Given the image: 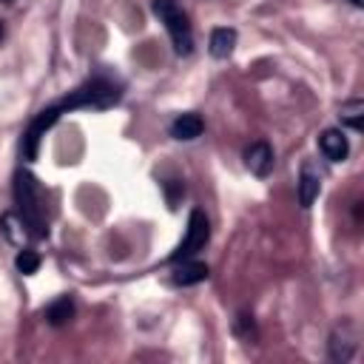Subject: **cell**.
<instances>
[{
    "label": "cell",
    "mask_w": 364,
    "mask_h": 364,
    "mask_svg": "<svg viewBox=\"0 0 364 364\" xmlns=\"http://www.w3.org/2000/svg\"><path fill=\"white\" fill-rule=\"evenodd\" d=\"M14 205H17V216L26 222V228L31 230L34 239H46L48 236V222H46V205H43V191L34 179L31 171L17 168L14 173Z\"/></svg>",
    "instance_id": "cell-1"
},
{
    "label": "cell",
    "mask_w": 364,
    "mask_h": 364,
    "mask_svg": "<svg viewBox=\"0 0 364 364\" xmlns=\"http://www.w3.org/2000/svg\"><path fill=\"white\" fill-rule=\"evenodd\" d=\"M122 100V82L114 80V77H105V74H97L91 80H85L80 88H74L68 97H63L60 102H54L60 108V114H68L74 108H94V111H102V108H111Z\"/></svg>",
    "instance_id": "cell-2"
},
{
    "label": "cell",
    "mask_w": 364,
    "mask_h": 364,
    "mask_svg": "<svg viewBox=\"0 0 364 364\" xmlns=\"http://www.w3.org/2000/svg\"><path fill=\"white\" fill-rule=\"evenodd\" d=\"M151 9H154V14L159 17V23L165 26V31H168V37H171V43H173V51H176L179 57H188V54L193 51V28H191L185 11H182L173 0H154Z\"/></svg>",
    "instance_id": "cell-3"
},
{
    "label": "cell",
    "mask_w": 364,
    "mask_h": 364,
    "mask_svg": "<svg viewBox=\"0 0 364 364\" xmlns=\"http://www.w3.org/2000/svg\"><path fill=\"white\" fill-rule=\"evenodd\" d=\"M208 239H210V222H208L205 210L193 208V210H191V216H188V230H185V239H182V242H179V247H176V250L168 256V264L182 262V259H191L193 253H199V250L208 245Z\"/></svg>",
    "instance_id": "cell-4"
},
{
    "label": "cell",
    "mask_w": 364,
    "mask_h": 364,
    "mask_svg": "<svg viewBox=\"0 0 364 364\" xmlns=\"http://www.w3.org/2000/svg\"><path fill=\"white\" fill-rule=\"evenodd\" d=\"M296 193H299V205L301 208H310L318 193H321V173H318V165L313 159H304L301 168H299V182H296Z\"/></svg>",
    "instance_id": "cell-5"
},
{
    "label": "cell",
    "mask_w": 364,
    "mask_h": 364,
    "mask_svg": "<svg viewBox=\"0 0 364 364\" xmlns=\"http://www.w3.org/2000/svg\"><path fill=\"white\" fill-rule=\"evenodd\" d=\"M355 347H358V341H355V333H353V327H350V324H341V327H336V330L330 333L327 353H330V358H333V361L347 364V361L355 355Z\"/></svg>",
    "instance_id": "cell-6"
},
{
    "label": "cell",
    "mask_w": 364,
    "mask_h": 364,
    "mask_svg": "<svg viewBox=\"0 0 364 364\" xmlns=\"http://www.w3.org/2000/svg\"><path fill=\"white\" fill-rule=\"evenodd\" d=\"M245 165H247V171H250L253 176L264 179V176L273 171V148H270L264 139L250 142V145L245 148Z\"/></svg>",
    "instance_id": "cell-7"
},
{
    "label": "cell",
    "mask_w": 364,
    "mask_h": 364,
    "mask_svg": "<svg viewBox=\"0 0 364 364\" xmlns=\"http://www.w3.org/2000/svg\"><path fill=\"white\" fill-rule=\"evenodd\" d=\"M318 151L330 162H344L347 154H350V142H347V136H344L341 128H324L318 134Z\"/></svg>",
    "instance_id": "cell-8"
},
{
    "label": "cell",
    "mask_w": 364,
    "mask_h": 364,
    "mask_svg": "<svg viewBox=\"0 0 364 364\" xmlns=\"http://www.w3.org/2000/svg\"><path fill=\"white\" fill-rule=\"evenodd\" d=\"M210 276V267L205 262H193V259H182V262H173V273H171V282L179 284V287H191V284H199Z\"/></svg>",
    "instance_id": "cell-9"
},
{
    "label": "cell",
    "mask_w": 364,
    "mask_h": 364,
    "mask_svg": "<svg viewBox=\"0 0 364 364\" xmlns=\"http://www.w3.org/2000/svg\"><path fill=\"white\" fill-rule=\"evenodd\" d=\"M168 131H171V136L179 139V142H193L196 136H202L205 122H202V117H199L196 111H185V114H179V117L171 122Z\"/></svg>",
    "instance_id": "cell-10"
},
{
    "label": "cell",
    "mask_w": 364,
    "mask_h": 364,
    "mask_svg": "<svg viewBox=\"0 0 364 364\" xmlns=\"http://www.w3.org/2000/svg\"><path fill=\"white\" fill-rule=\"evenodd\" d=\"M236 48V28H228V26H219L210 31V40H208V51L210 57L216 60H228Z\"/></svg>",
    "instance_id": "cell-11"
},
{
    "label": "cell",
    "mask_w": 364,
    "mask_h": 364,
    "mask_svg": "<svg viewBox=\"0 0 364 364\" xmlns=\"http://www.w3.org/2000/svg\"><path fill=\"white\" fill-rule=\"evenodd\" d=\"M0 233H3L11 245H17V247H23L28 239H34L31 230L26 228V222L17 216V210H9V213L0 216Z\"/></svg>",
    "instance_id": "cell-12"
},
{
    "label": "cell",
    "mask_w": 364,
    "mask_h": 364,
    "mask_svg": "<svg viewBox=\"0 0 364 364\" xmlns=\"http://www.w3.org/2000/svg\"><path fill=\"white\" fill-rule=\"evenodd\" d=\"M74 299L71 296H60V299H54L46 310H43V316H46V321L51 324V327H63V324H68L71 318H74Z\"/></svg>",
    "instance_id": "cell-13"
},
{
    "label": "cell",
    "mask_w": 364,
    "mask_h": 364,
    "mask_svg": "<svg viewBox=\"0 0 364 364\" xmlns=\"http://www.w3.org/2000/svg\"><path fill=\"white\" fill-rule=\"evenodd\" d=\"M338 119H341L344 128H350V131L358 134V131L364 128V100H361V97H350L347 102H341Z\"/></svg>",
    "instance_id": "cell-14"
},
{
    "label": "cell",
    "mask_w": 364,
    "mask_h": 364,
    "mask_svg": "<svg viewBox=\"0 0 364 364\" xmlns=\"http://www.w3.org/2000/svg\"><path fill=\"white\" fill-rule=\"evenodd\" d=\"M40 253L37 250H31V247H20V253L14 256V267H17V273H23V276H31V273H37L40 270Z\"/></svg>",
    "instance_id": "cell-15"
},
{
    "label": "cell",
    "mask_w": 364,
    "mask_h": 364,
    "mask_svg": "<svg viewBox=\"0 0 364 364\" xmlns=\"http://www.w3.org/2000/svg\"><path fill=\"white\" fill-rule=\"evenodd\" d=\"M233 330H236V336H239V338L253 341V338H256V324H253V316H250V313H239V316H236V321H233Z\"/></svg>",
    "instance_id": "cell-16"
},
{
    "label": "cell",
    "mask_w": 364,
    "mask_h": 364,
    "mask_svg": "<svg viewBox=\"0 0 364 364\" xmlns=\"http://www.w3.org/2000/svg\"><path fill=\"white\" fill-rule=\"evenodd\" d=\"M176 193H185V185H182L179 179H168V182H165V196H168L171 208H176Z\"/></svg>",
    "instance_id": "cell-17"
},
{
    "label": "cell",
    "mask_w": 364,
    "mask_h": 364,
    "mask_svg": "<svg viewBox=\"0 0 364 364\" xmlns=\"http://www.w3.org/2000/svg\"><path fill=\"white\" fill-rule=\"evenodd\" d=\"M347 3H350V6H355V9H361V6H364V0H347Z\"/></svg>",
    "instance_id": "cell-18"
},
{
    "label": "cell",
    "mask_w": 364,
    "mask_h": 364,
    "mask_svg": "<svg viewBox=\"0 0 364 364\" xmlns=\"http://www.w3.org/2000/svg\"><path fill=\"white\" fill-rule=\"evenodd\" d=\"M0 40H3V26H0Z\"/></svg>",
    "instance_id": "cell-19"
},
{
    "label": "cell",
    "mask_w": 364,
    "mask_h": 364,
    "mask_svg": "<svg viewBox=\"0 0 364 364\" xmlns=\"http://www.w3.org/2000/svg\"><path fill=\"white\" fill-rule=\"evenodd\" d=\"M3 3H14V0H3Z\"/></svg>",
    "instance_id": "cell-20"
}]
</instances>
